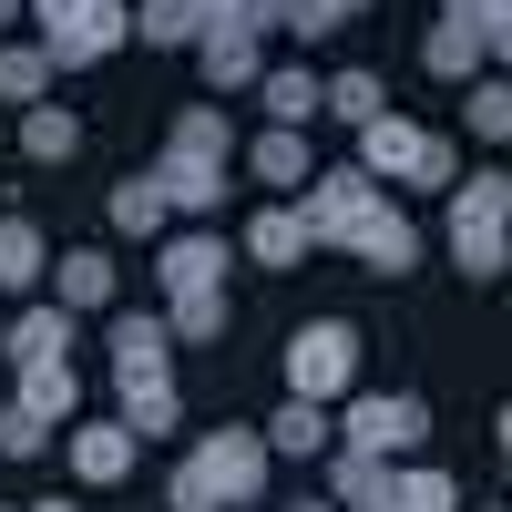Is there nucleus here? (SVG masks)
<instances>
[{
  "instance_id": "f257e3e1",
  "label": "nucleus",
  "mask_w": 512,
  "mask_h": 512,
  "mask_svg": "<svg viewBox=\"0 0 512 512\" xmlns=\"http://www.w3.org/2000/svg\"><path fill=\"white\" fill-rule=\"evenodd\" d=\"M267 441L256 431H205L185 461H175V482H164V502L175 512H246L256 492H267Z\"/></svg>"
},
{
  "instance_id": "f03ea898",
  "label": "nucleus",
  "mask_w": 512,
  "mask_h": 512,
  "mask_svg": "<svg viewBox=\"0 0 512 512\" xmlns=\"http://www.w3.org/2000/svg\"><path fill=\"white\" fill-rule=\"evenodd\" d=\"M451 256H461V277H482V287L512 267V175L451 185Z\"/></svg>"
},
{
  "instance_id": "7ed1b4c3",
  "label": "nucleus",
  "mask_w": 512,
  "mask_h": 512,
  "mask_svg": "<svg viewBox=\"0 0 512 512\" xmlns=\"http://www.w3.org/2000/svg\"><path fill=\"white\" fill-rule=\"evenodd\" d=\"M359 175L369 185H461V164H451V144L431 134V123L379 113V123H359Z\"/></svg>"
},
{
  "instance_id": "20e7f679",
  "label": "nucleus",
  "mask_w": 512,
  "mask_h": 512,
  "mask_svg": "<svg viewBox=\"0 0 512 512\" xmlns=\"http://www.w3.org/2000/svg\"><path fill=\"white\" fill-rule=\"evenodd\" d=\"M359 390V328L349 318H308L287 338V400H318V410H338Z\"/></svg>"
},
{
  "instance_id": "39448f33",
  "label": "nucleus",
  "mask_w": 512,
  "mask_h": 512,
  "mask_svg": "<svg viewBox=\"0 0 512 512\" xmlns=\"http://www.w3.org/2000/svg\"><path fill=\"white\" fill-rule=\"evenodd\" d=\"M328 431H338V451L400 461V451H420V441H431V410H420L410 390H349V410H338Z\"/></svg>"
},
{
  "instance_id": "423d86ee",
  "label": "nucleus",
  "mask_w": 512,
  "mask_h": 512,
  "mask_svg": "<svg viewBox=\"0 0 512 512\" xmlns=\"http://www.w3.org/2000/svg\"><path fill=\"white\" fill-rule=\"evenodd\" d=\"M379 195H390V185H369L359 164H328V175L297 185V226H308V246H349V226L369 216Z\"/></svg>"
},
{
  "instance_id": "0eeeda50",
  "label": "nucleus",
  "mask_w": 512,
  "mask_h": 512,
  "mask_svg": "<svg viewBox=\"0 0 512 512\" xmlns=\"http://www.w3.org/2000/svg\"><path fill=\"white\" fill-rule=\"evenodd\" d=\"M123 41H134V11H123V0H82L72 21L41 31V62H52V72H82V62H113Z\"/></svg>"
},
{
  "instance_id": "6e6552de",
  "label": "nucleus",
  "mask_w": 512,
  "mask_h": 512,
  "mask_svg": "<svg viewBox=\"0 0 512 512\" xmlns=\"http://www.w3.org/2000/svg\"><path fill=\"white\" fill-rule=\"evenodd\" d=\"M62 461H72V472L103 492V482H123V472L144 461V441L123 431V420H72V431H62Z\"/></svg>"
},
{
  "instance_id": "1a4fd4ad",
  "label": "nucleus",
  "mask_w": 512,
  "mask_h": 512,
  "mask_svg": "<svg viewBox=\"0 0 512 512\" xmlns=\"http://www.w3.org/2000/svg\"><path fill=\"white\" fill-rule=\"evenodd\" d=\"M195 62H205V82H216V93H256L267 41H256L246 21H205V31H195Z\"/></svg>"
},
{
  "instance_id": "9d476101",
  "label": "nucleus",
  "mask_w": 512,
  "mask_h": 512,
  "mask_svg": "<svg viewBox=\"0 0 512 512\" xmlns=\"http://www.w3.org/2000/svg\"><path fill=\"white\" fill-rule=\"evenodd\" d=\"M349 256H359V267H379V277H400V267H420V226L400 216V205H390V195H379V205H369V216L349 226Z\"/></svg>"
},
{
  "instance_id": "9b49d317",
  "label": "nucleus",
  "mask_w": 512,
  "mask_h": 512,
  "mask_svg": "<svg viewBox=\"0 0 512 512\" xmlns=\"http://www.w3.org/2000/svg\"><path fill=\"white\" fill-rule=\"evenodd\" d=\"M154 195H164V216H216V205H226V164H205V154H175V144H164Z\"/></svg>"
},
{
  "instance_id": "f8f14e48",
  "label": "nucleus",
  "mask_w": 512,
  "mask_h": 512,
  "mask_svg": "<svg viewBox=\"0 0 512 512\" xmlns=\"http://www.w3.org/2000/svg\"><path fill=\"white\" fill-rule=\"evenodd\" d=\"M11 410H21V420H41V431H72V410H82V379H72V359H31Z\"/></svg>"
},
{
  "instance_id": "ddd939ff",
  "label": "nucleus",
  "mask_w": 512,
  "mask_h": 512,
  "mask_svg": "<svg viewBox=\"0 0 512 512\" xmlns=\"http://www.w3.org/2000/svg\"><path fill=\"white\" fill-rule=\"evenodd\" d=\"M154 277H164V297H195V287H226V236H164V256H154Z\"/></svg>"
},
{
  "instance_id": "4468645a",
  "label": "nucleus",
  "mask_w": 512,
  "mask_h": 512,
  "mask_svg": "<svg viewBox=\"0 0 512 512\" xmlns=\"http://www.w3.org/2000/svg\"><path fill=\"white\" fill-rule=\"evenodd\" d=\"M256 103H267V123H277V134H308V123H318V72L267 62V72H256Z\"/></svg>"
},
{
  "instance_id": "2eb2a0df",
  "label": "nucleus",
  "mask_w": 512,
  "mask_h": 512,
  "mask_svg": "<svg viewBox=\"0 0 512 512\" xmlns=\"http://www.w3.org/2000/svg\"><path fill=\"white\" fill-rule=\"evenodd\" d=\"M11 369H31V359H72V308H52V297H31V308L11 318Z\"/></svg>"
},
{
  "instance_id": "dca6fc26",
  "label": "nucleus",
  "mask_w": 512,
  "mask_h": 512,
  "mask_svg": "<svg viewBox=\"0 0 512 512\" xmlns=\"http://www.w3.org/2000/svg\"><path fill=\"white\" fill-rule=\"evenodd\" d=\"M113 390H123V431H134V441H164V431L185 420V400H175V369H154V379H113Z\"/></svg>"
},
{
  "instance_id": "f3484780",
  "label": "nucleus",
  "mask_w": 512,
  "mask_h": 512,
  "mask_svg": "<svg viewBox=\"0 0 512 512\" xmlns=\"http://www.w3.org/2000/svg\"><path fill=\"white\" fill-rule=\"evenodd\" d=\"M52 308H72V318L82 308H113V256L103 246H72L62 267H52Z\"/></svg>"
},
{
  "instance_id": "a211bd4d",
  "label": "nucleus",
  "mask_w": 512,
  "mask_h": 512,
  "mask_svg": "<svg viewBox=\"0 0 512 512\" xmlns=\"http://www.w3.org/2000/svg\"><path fill=\"white\" fill-rule=\"evenodd\" d=\"M256 441H267V451H287V461H318L338 431H328V410H318V400H287L277 420H256Z\"/></svg>"
},
{
  "instance_id": "6ab92c4d",
  "label": "nucleus",
  "mask_w": 512,
  "mask_h": 512,
  "mask_svg": "<svg viewBox=\"0 0 512 512\" xmlns=\"http://www.w3.org/2000/svg\"><path fill=\"white\" fill-rule=\"evenodd\" d=\"M328 461V512H359V502H379V492H390V461H369V451H318Z\"/></svg>"
},
{
  "instance_id": "aec40b11",
  "label": "nucleus",
  "mask_w": 512,
  "mask_h": 512,
  "mask_svg": "<svg viewBox=\"0 0 512 512\" xmlns=\"http://www.w3.org/2000/svg\"><path fill=\"white\" fill-rule=\"evenodd\" d=\"M123 11H134V41H154V52H195V31H205L195 0H123Z\"/></svg>"
},
{
  "instance_id": "412c9836",
  "label": "nucleus",
  "mask_w": 512,
  "mask_h": 512,
  "mask_svg": "<svg viewBox=\"0 0 512 512\" xmlns=\"http://www.w3.org/2000/svg\"><path fill=\"white\" fill-rule=\"evenodd\" d=\"M164 359H175L164 318H113V379H154Z\"/></svg>"
},
{
  "instance_id": "4be33fe9",
  "label": "nucleus",
  "mask_w": 512,
  "mask_h": 512,
  "mask_svg": "<svg viewBox=\"0 0 512 512\" xmlns=\"http://www.w3.org/2000/svg\"><path fill=\"white\" fill-rule=\"evenodd\" d=\"M246 175H256V185H308V175H318V164H308V134H277V123H267V134L246 144Z\"/></svg>"
},
{
  "instance_id": "5701e85b",
  "label": "nucleus",
  "mask_w": 512,
  "mask_h": 512,
  "mask_svg": "<svg viewBox=\"0 0 512 512\" xmlns=\"http://www.w3.org/2000/svg\"><path fill=\"white\" fill-rule=\"evenodd\" d=\"M246 256H256V267H308V226H297V205H267V216L246 226Z\"/></svg>"
},
{
  "instance_id": "b1692460",
  "label": "nucleus",
  "mask_w": 512,
  "mask_h": 512,
  "mask_svg": "<svg viewBox=\"0 0 512 512\" xmlns=\"http://www.w3.org/2000/svg\"><path fill=\"white\" fill-rule=\"evenodd\" d=\"M318 113H338V123H379V113H390V82H379V72H328V82H318Z\"/></svg>"
},
{
  "instance_id": "393cba45",
  "label": "nucleus",
  "mask_w": 512,
  "mask_h": 512,
  "mask_svg": "<svg viewBox=\"0 0 512 512\" xmlns=\"http://www.w3.org/2000/svg\"><path fill=\"white\" fill-rule=\"evenodd\" d=\"M41 267H52V246H41V226L31 216H0V297H21Z\"/></svg>"
},
{
  "instance_id": "a878e982",
  "label": "nucleus",
  "mask_w": 512,
  "mask_h": 512,
  "mask_svg": "<svg viewBox=\"0 0 512 512\" xmlns=\"http://www.w3.org/2000/svg\"><path fill=\"white\" fill-rule=\"evenodd\" d=\"M21 154H31V164H72V154H82V123H72L62 103H31V113H21Z\"/></svg>"
},
{
  "instance_id": "bb28decb",
  "label": "nucleus",
  "mask_w": 512,
  "mask_h": 512,
  "mask_svg": "<svg viewBox=\"0 0 512 512\" xmlns=\"http://www.w3.org/2000/svg\"><path fill=\"white\" fill-rule=\"evenodd\" d=\"M164 338H175V349H205V338H226V287L175 297V308H164Z\"/></svg>"
},
{
  "instance_id": "cd10ccee",
  "label": "nucleus",
  "mask_w": 512,
  "mask_h": 512,
  "mask_svg": "<svg viewBox=\"0 0 512 512\" xmlns=\"http://www.w3.org/2000/svg\"><path fill=\"white\" fill-rule=\"evenodd\" d=\"M390 512H461V482L431 472V461H410V472H390Z\"/></svg>"
},
{
  "instance_id": "c85d7f7f",
  "label": "nucleus",
  "mask_w": 512,
  "mask_h": 512,
  "mask_svg": "<svg viewBox=\"0 0 512 512\" xmlns=\"http://www.w3.org/2000/svg\"><path fill=\"white\" fill-rule=\"evenodd\" d=\"M420 62H431L441 82H472V72H482L492 52H482V41H472V31H461V21H431V41H420Z\"/></svg>"
},
{
  "instance_id": "c756f323",
  "label": "nucleus",
  "mask_w": 512,
  "mask_h": 512,
  "mask_svg": "<svg viewBox=\"0 0 512 512\" xmlns=\"http://www.w3.org/2000/svg\"><path fill=\"white\" fill-rule=\"evenodd\" d=\"M175 154H205V164H236V134H226V113H216V103H185V113H175Z\"/></svg>"
},
{
  "instance_id": "7c9ffc66",
  "label": "nucleus",
  "mask_w": 512,
  "mask_h": 512,
  "mask_svg": "<svg viewBox=\"0 0 512 512\" xmlns=\"http://www.w3.org/2000/svg\"><path fill=\"white\" fill-rule=\"evenodd\" d=\"M41 93H52V62H41V41H11V52H0V103H41Z\"/></svg>"
},
{
  "instance_id": "2f4dec72",
  "label": "nucleus",
  "mask_w": 512,
  "mask_h": 512,
  "mask_svg": "<svg viewBox=\"0 0 512 512\" xmlns=\"http://www.w3.org/2000/svg\"><path fill=\"white\" fill-rule=\"evenodd\" d=\"M369 11V0H277V31H297V41H328V31H349Z\"/></svg>"
},
{
  "instance_id": "473e14b6",
  "label": "nucleus",
  "mask_w": 512,
  "mask_h": 512,
  "mask_svg": "<svg viewBox=\"0 0 512 512\" xmlns=\"http://www.w3.org/2000/svg\"><path fill=\"white\" fill-rule=\"evenodd\" d=\"M113 226H123V236H164V195H154V175H123V185H113Z\"/></svg>"
},
{
  "instance_id": "72a5a7b5",
  "label": "nucleus",
  "mask_w": 512,
  "mask_h": 512,
  "mask_svg": "<svg viewBox=\"0 0 512 512\" xmlns=\"http://www.w3.org/2000/svg\"><path fill=\"white\" fill-rule=\"evenodd\" d=\"M441 21H461L482 52H502V41H512V0H441Z\"/></svg>"
},
{
  "instance_id": "f704fd0d",
  "label": "nucleus",
  "mask_w": 512,
  "mask_h": 512,
  "mask_svg": "<svg viewBox=\"0 0 512 512\" xmlns=\"http://www.w3.org/2000/svg\"><path fill=\"white\" fill-rule=\"evenodd\" d=\"M461 113H472V134H482V144L512 134V93H502V82H472V103H461Z\"/></svg>"
},
{
  "instance_id": "c9c22d12",
  "label": "nucleus",
  "mask_w": 512,
  "mask_h": 512,
  "mask_svg": "<svg viewBox=\"0 0 512 512\" xmlns=\"http://www.w3.org/2000/svg\"><path fill=\"white\" fill-rule=\"evenodd\" d=\"M41 441H52V431H41V420H21V410H11V400H0V451H11V461H31V451H41Z\"/></svg>"
},
{
  "instance_id": "e433bc0d",
  "label": "nucleus",
  "mask_w": 512,
  "mask_h": 512,
  "mask_svg": "<svg viewBox=\"0 0 512 512\" xmlns=\"http://www.w3.org/2000/svg\"><path fill=\"white\" fill-rule=\"evenodd\" d=\"M11 21H21V0H0V31H11Z\"/></svg>"
},
{
  "instance_id": "4c0bfd02",
  "label": "nucleus",
  "mask_w": 512,
  "mask_h": 512,
  "mask_svg": "<svg viewBox=\"0 0 512 512\" xmlns=\"http://www.w3.org/2000/svg\"><path fill=\"white\" fill-rule=\"evenodd\" d=\"M21 512H72V502H21Z\"/></svg>"
},
{
  "instance_id": "58836bf2",
  "label": "nucleus",
  "mask_w": 512,
  "mask_h": 512,
  "mask_svg": "<svg viewBox=\"0 0 512 512\" xmlns=\"http://www.w3.org/2000/svg\"><path fill=\"white\" fill-rule=\"evenodd\" d=\"M359 512H390V492H379V502H359Z\"/></svg>"
}]
</instances>
